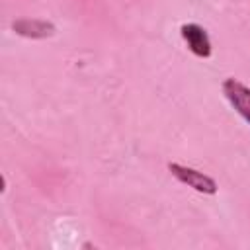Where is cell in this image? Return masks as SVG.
<instances>
[{
  "label": "cell",
  "instance_id": "cell-3",
  "mask_svg": "<svg viewBox=\"0 0 250 250\" xmlns=\"http://www.w3.org/2000/svg\"><path fill=\"white\" fill-rule=\"evenodd\" d=\"M180 33H182L184 41L188 43L189 51L195 57H201V59L211 57V39H209L207 31L201 25H197V23H184L180 27Z\"/></svg>",
  "mask_w": 250,
  "mask_h": 250
},
{
  "label": "cell",
  "instance_id": "cell-1",
  "mask_svg": "<svg viewBox=\"0 0 250 250\" xmlns=\"http://www.w3.org/2000/svg\"><path fill=\"white\" fill-rule=\"evenodd\" d=\"M168 170L172 172V176L176 180H180L182 184L189 186L191 189H195L199 193H205V195L217 193V182L211 176H207V174H203L195 168H189V166H184V164H178V162H170Z\"/></svg>",
  "mask_w": 250,
  "mask_h": 250
},
{
  "label": "cell",
  "instance_id": "cell-4",
  "mask_svg": "<svg viewBox=\"0 0 250 250\" xmlns=\"http://www.w3.org/2000/svg\"><path fill=\"white\" fill-rule=\"evenodd\" d=\"M12 29L21 35V37H27V39H45V37H51L55 33V25L47 20H29V18H23V20H16L12 23Z\"/></svg>",
  "mask_w": 250,
  "mask_h": 250
},
{
  "label": "cell",
  "instance_id": "cell-2",
  "mask_svg": "<svg viewBox=\"0 0 250 250\" xmlns=\"http://www.w3.org/2000/svg\"><path fill=\"white\" fill-rule=\"evenodd\" d=\"M221 88H223V94L229 100V104L234 107V111L250 125V88L236 78L223 80Z\"/></svg>",
  "mask_w": 250,
  "mask_h": 250
}]
</instances>
